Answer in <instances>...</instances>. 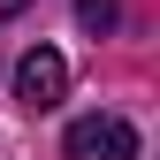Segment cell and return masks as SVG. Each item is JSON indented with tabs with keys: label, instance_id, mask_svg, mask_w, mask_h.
<instances>
[{
	"label": "cell",
	"instance_id": "4",
	"mask_svg": "<svg viewBox=\"0 0 160 160\" xmlns=\"http://www.w3.org/2000/svg\"><path fill=\"white\" fill-rule=\"evenodd\" d=\"M23 8H31V0H0V15H23Z\"/></svg>",
	"mask_w": 160,
	"mask_h": 160
},
{
	"label": "cell",
	"instance_id": "3",
	"mask_svg": "<svg viewBox=\"0 0 160 160\" xmlns=\"http://www.w3.org/2000/svg\"><path fill=\"white\" fill-rule=\"evenodd\" d=\"M114 15H122L114 0H76V23H84L92 38H107V31H114Z\"/></svg>",
	"mask_w": 160,
	"mask_h": 160
},
{
	"label": "cell",
	"instance_id": "1",
	"mask_svg": "<svg viewBox=\"0 0 160 160\" xmlns=\"http://www.w3.org/2000/svg\"><path fill=\"white\" fill-rule=\"evenodd\" d=\"M69 160H137V130L122 114H76L69 137H61Z\"/></svg>",
	"mask_w": 160,
	"mask_h": 160
},
{
	"label": "cell",
	"instance_id": "2",
	"mask_svg": "<svg viewBox=\"0 0 160 160\" xmlns=\"http://www.w3.org/2000/svg\"><path fill=\"white\" fill-rule=\"evenodd\" d=\"M61 92H69V61H61L53 46H31L23 61H15V99H23L31 114L61 107Z\"/></svg>",
	"mask_w": 160,
	"mask_h": 160
}]
</instances>
